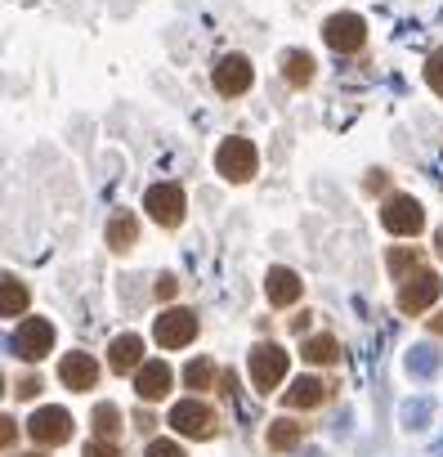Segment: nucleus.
I'll list each match as a JSON object with an SVG mask.
<instances>
[{"instance_id": "7c9ffc66", "label": "nucleus", "mask_w": 443, "mask_h": 457, "mask_svg": "<svg viewBox=\"0 0 443 457\" xmlns=\"http://www.w3.org/2000/svg\"><path fill=\"white\" fill-rule=\"evenodd\" d=\"M0 439H5V448H14V421L0 417Z\"/></svg>"}, {"instance_id": "7ed1b4c3", "label": "nucleus", "mask_w": 443, "mask_h": 457, "mask_svg": "<svg viewBox=\"0 0 443 457\" xmlns=\"http://www.w3.org/2000/svg\"><path fill=\"white\" fill-rule=\"evenodd\" d=\"M381 224L390 228L394 238H416V234H421V224H425V211H421L416 197L394 193V197H385V206H381Z\"/></svg>"}, {"instance_id": "2f4dec72", "label": "nucleus", "mask_w": 443, "mask_h": 457, "mask_svg": "<svg viewBox=\"0 0 443 457\" xmlns=\"http://www.w3.org/2000/svg\"><path fill=\"white\" fill-rule=\"evenodd\" d=\"M37 390H41V381H37V377H28V381H19V399H32Z\"/></svg>"}, {"instance_id": "dca6fc26", "label": "nucleus", "mask_w": 443, "mask_h": 457, "mask_svg": "<svg viewBox=\"0 0 443 457\" xmlns=\"http://www.w3.org/2000/svg\"><path fill=\"white\" fill-rule=\"evenodd\" d=\"M323 395H327V386H323L318 377H296L291 390L283 395V403H287V408H318Z\"/></svg>"}, {"instance_id": "aec40b11", "label": "nucleus", "mask_w": 443, "mask_h": 457, "mask_svg": "<svg viewBox=\"0 0 443 457\" xmlns=\"http://www.w3.org/2000/svg\"><path fill=\"white\" fill-rule=\"evenodd\" d=\"M300 439H305V421H291V417L269 421V448H274V453H287V448H296Z\"/></svg>"}, {"instance_id": "a211bd4d", "label": "nucleus", "mask_w": 443, "mask_h": 457, "mask_svg": "<svg viewBox=\"0 0 443 457\" xmlns=\"http://www.w3.org/2000/svg\"><path fill=\"white\" fill-rule=\"evenodd\" d=\"M283 77H287L296 90H305V86L314 81V59H309L305 50H287V54H283Z\"/></svg>"}, {"instance_id": "a878e982", "label": "nucleus", "mask_w": 443, "mask_h": 457, "mask_svg": "<svg viewBox=\"0 0 443 457\" xmlns=\"http://www.w3.org/2000/svg\"><path fill=\"white\" fill-rule=\"evenodd\" d=\"M425 81H430L434 95H443V50L430 54V63H425Z\"/></svg>"}, {"instance_id": "cd10ccee", "label": "nucleus", "mask_w": 443, "mask_h": 457, "mask_svg": "<svg viewBox=\"0 0 443 457\" xmlns=\"http://www.w3.org/2000/svg\"><path fill=\"white\" fill-rule=\"evenodd\" d=\"M86 457H121V448L112 439H90L86 444Z\"/></svg>"}, {"instance_id": "b1692460", "label": "nucleus", "mask_w": 443, "mask_h": 457, "mask_svg": "<svg viewBox=\"0 0 443 457\" xmlns=\"http://www.w3.org/2000/svg\"><path fill=\"white\" fill-rule=\"evenodd\" d=\"M184 381H188L193 390H210V381H215V363H210V359H193V363H184Z\"/></svg>"}, {"instance_id": "c756f323", "label": "nucleus", "mask_w": 443, "mask_h": 457, "mask_svg": "<svg viewBox=\"0 0 443 457\" xmlns=\"http://www.w3.org/2000/svg\"><path fill=\"white\" fill-rule=\"evenodd\" d=\"M412 261H416V256H407V252H390V270H394V274H403Z\"/></svg>"}, {"instance_id": "39448f33", "label": "nucleus", "mask_w": 443, "mask_h": 457, "mask_svg": "<svg viewBox=\"0 0 443 457\" xmlns=\"http://www.w3.org/2000/svg\"><path fill=\"white\" fill-rule=\"evenodd\" d=\"M152 337H157V345L161 350H184L193 337H197V314L193 310H161L157 314V323H152Z\"/></svg>"}, {"instance_id": "ddd939ff", "label": "nucleus", "mask_w": 443, "mask_h": 457, "mask_svg": "<svg viewBox=\"0 0 443 457\" xmlns=\"http://www.w3.org/2000/svg\"><path fill=\"white\" fill-rule=\"evenodd\" d=\"M265 296H269V305L287 310V305L300 301V278H296L287 265H274V270L265 274Z\"/></svg>"}, {"instance_id": "2eb2a0df", "label": "nucleus", "mask_w": 443, "mask_h": 457, "mask_svg": "<svg viewBox=\"0 0 443 457\" xmlns=\"http://www.w3.org/2000/svg\"><path fill=\"white\" fill-rule=\"evenodd\" d=\"M108 363H112V372H139L144 368V341L135 337V332H126V337H117L112 345H108Z\"/></svg>"}, {"instance_id": "473e14b6", "label": "nucleus", "mask_w": 443, "mask_h": 457, "mask_svg": "<svg viewBox=\"0 0 443 457\" xmlns=\"http://www.w3.org/2000/svg\"><path fill=\"white\" fill-rule=\"evenodd\" d=\"M430 328H434V332H443V314H439V319H430Z\"/></svg>"}, {"instance_id": "c85d7f7f", "label": "nucleus", "mask_w": 443, "mask_h": 457, "mask_svg": "<svg viewBox=\"0 0 443 457\" xmlns=\"http://www.w3.org/2000/svg\"><path fill=\"white\" fill-rule=\"evenodd\" d=\"M152 292H157V301H170V296H175V278H170V274H161Z\"/></svg>"}, {"instance_id": "9b49d317", "label": "nucleus", "mask_w": 443, "mask_h": 457, "mask_svg": "<svg viewBox=\"0 0 443 457\" xmlns=\"http://www.w3.org/2000/svg\"><path fill=\"white\" fill-rule=\"evenodd\" d=\"M28 430H32V439L37 444H68L72 439V417L63 412V408H37V417L28 421Z\"/></svg>"}, {"instance_id": "0eeeda50", "label": "nucleus", "mask_w": 443, "mask_h": 457, "mask_svg": "<svg viewBox=\"0 0 443 457\" xmlns=\"http://www.w3.org/2000/svg\"><path fill=\"white\" fill-rule=\"evenodd\" d=\"M210 81H215L219 95H229V99H234V95H247V90H251L256 68H251L247 54H225V59L215 63V77H210Z\"/></svg>"}, {"instance_id": "1a4fd4ad", "label": "nucleus", "mask_w": 443, "mask_h": 457, "mask_svg": "<svg viewBox=\"0 0 443 457\" xmlns=\"http://www.w3.org/2000/svg\"><path fill=\"white\" fill-rule=\"evenodd\" d=\"M439 296H443V278L430 274V270H421L412 283L398 287V310H403V314H425Z\"/></svg>"}, {"instance_id": "f257e3e1", "label": "nucleus", "mask_w": 443, "mask_h": 457, "mask_svg": "<svg viewBox=\"0 0 443 457\" xmlns=\"http://www.w3.org/2000/svg\"><path fill=\"white\" fill-rule=\"evenodd\" d=\"M215 170L225 175L229 184H247L256 170H260V157H256V144L251 139H242V135H234V139H225L215 148Z\"/></svg>"}, {"instance_id": "bb28decb", "label": "nucleus", "mask_w": 443, "mask_h": 457, "mask_svg": "<svg viewBox=\"0 0 443 457\" xmlns=\"http://www.w3.org/2000/svg\"><path fill=\"white\" fill-rule=\"evenodd\" d=\"M144 457H184V448H179L175 439H152Z\"/></svg>"}, {"instance_id": "6e6552de", "label": "nucleus", "mask_w": 443, "mask_h": 457, "mask_svg": "<svg viewBox=\"0 0 443 457\" xmlns=\"http://www.w3.org/2000/svg\"><path fill=\"white\" fill-rule=\"evenodd\" d=\"M323 41H327L336 54H354V50H363L367 28H363L358 14H332V19L323 23Z\"/></svg>"}, {"instance_id": "f03ea898", "label": "nucleus", "mask_w": 443, "mask_h": 457, "mask_svg": "<svg viewBox=\"0 0 443 457\" xmlns=\"http://www.w3.org/2000/svg\"><path fill=\"white\" fill-rule=\"evenodd\" d=\"M50 350H54V323L50 319H23L10 332V354H19L28 363H41Z\"/></svg>"}, {"instance_id": "f3484780", "label": "nucleus", "mask_w": 443, "mask_h": 457, "mask_svg": "<svg viewBox=\"0 0 443 457\" xmlns=\"http://www.w3.org/2000/svg\"><path fill=\"white\" fill-rule=\"evenodd\" d=\"M403 363H407V372H412V377H421V381H430V377L439 372V363H443V354H439V350H434V345L425 341V345H412Z\"/></svg>"}, {"instance_id": "20e7f679", "label": "nucleus", "mask_w": 443, "mask_h": 457, "mask_svg": "<svg viewBox=\"0 0 443 457\" xmlns=\"http://www.w3.org/2000/svg\"><path fill=\"white\" fill-rule=\"evenodd\" d=\"M144 206H148V215H152L161 228H175V224H184L188 197H184L179 184H152V188L144 193Z\"/></svg>"}, {"instance_id": "9d476101", "label": "nucleus", "mask_w": 443, "mask_h": 457, "mask_svg": "<svg viewBox=\"0 0 443 457\" xmlns=\"http://www.w3.org/2000/svg\"><path fill=\"white\" fill-rule=\"evenodd\" d=\"M170 426L179 435H188V439H210L215 435V412L206 403H197V399H179L170 408Z\"/></svg>"}, {"instance_id": "f704fd0d", "label": "nucleus", "mask_w": 443, "mask_h": 457, "mask_svg": "<svg viewBox=\"0 0 443 457\" xmlns=\"http://www.w3.org/2000/svg\"><path fill=\"white\" fill-rule=\"evenodd\" d=\"M28 457H41V453H28Z\"/></svg>"}, {"instance_id": "5701e85b", "label": "nucleus", "mask_w": 443, "mask_h": 457, "mask_svg": "<svg viewBox=\"0 0 443 457\" xmlns=\"http://www.w3.org/2000/svg\"><path fill=\"white\" fill-rule=\"evenodd\" d=\"M90 421H94V435H99V439H112V435L121 430V412H117V403H99Z\"/></svg>"}, {"instance_id": "4468645a", "label": "nucleus", "mask_w": 443, "mask_h": 457, "mask_svg": "<svg viewBox=\"0 0 443 457\" xmlns=\"http://www.w3.org/2000/svg\"><path fill=\"white\" fill-rule=\"evenodd\" d=\"M59 381H63L68 390H90V386L99 381V363H94L90 354H63Z\"/></svg>"}, {"instance_id": "423d86ee", "label": "nucleus", "mask_w": 443, "mask_h": 457, "mask_svg": "<svg viewBox=\"0 0 443 457\" xmlns=\"http://www.w3.org/2000/svg\"><path fill=\"white\" fill-rule=\"evenodd\" d=\"M283 377H287V350L274 345V341H260L251 350V381H256V390L269 395L274 386H283Z\"/></svg>"}, {"instance_id": "412c9836", "label": "nucleus", "mask_w": 443, "mask_h": 457, "mask_svg": "<svg viewBox=\"0 0 443 457\" xmlns=\"http://www.w3.org/2000/svg\"><path fill=\"white\" fill-rule=\"evenodd\" d=\"M135 238H139L135 215H112V224H108V247H112V252H130Z\"/></svg>"}, {"instance_id": "6ab92c4d", "label": "nucleus", "mask_w": 443, "mask_h": 457, "mask_svg": "<svg viewBox=\"0 0 443 457\" xmlns=\"http://www.w3.org/2000/svg\"><path fill=\"white\" fill-rule=\"evenodd\" d=\"M430 417H434V403H430L425 395H416V399H407V403L398 408V426H403L407 435H412V430H425Z\"/></svg>"}, {"instance_id": "72a5a7b5", "label": "nucleus", "mask_w": 443, "mask_h": 457, "mask_svg": "<svg viewBox=\"0 0 443 457\" xmlns=\"http://www.w3.org/2000/svg\"><path fill=\"white\" fill-rule=\"evenodd\" d=\"M434 457H443V444H439V448H434Z\"/></svg>"}, {"instance_id": "f8f14e48", "label": "nucleus", "mask_w": 443, "mask_h": 457, "mask_svg": "<svg viewBox=\"0 0 443 457\" xmlns=\"http://www.w3.org/2000/svg\"><path fill=\"white\" fill-rule=\"evenodd\" d=\"M170 368L161 363V359H152V363H144L139 372H135V395L144 399V403H152V399H166L170 395Z\"/></svg>"}, {"instance_id": "393cba45", "label": "nucleus", "mask_w": 443, "mask_h": 457, "mask_svg": "<svg viewBox=\"0 0 443 457\" xmlns=\"http://www.w3.org/2000/svg\"><path fill=\"white\" fill-rule=\"evenodd\" d=\"M305 359L309 363H332L336 359V341L332 337H309L305 341Z\"/></svg>"}, {"instance_id": "4be33fe9", "label": "nucleus", "mask_w": 443, "mask_h": 457, "mask_svg": "<svg viewBox=\"0 0 443 457\" xmlns=\"http://www.w3.org/2000/svg\"><path fill=\"white\" fill-rule=\"evenodd\" d=\"M28 310V287L19 278H0V314H23Z\"/></svg>"}]
</instances>
